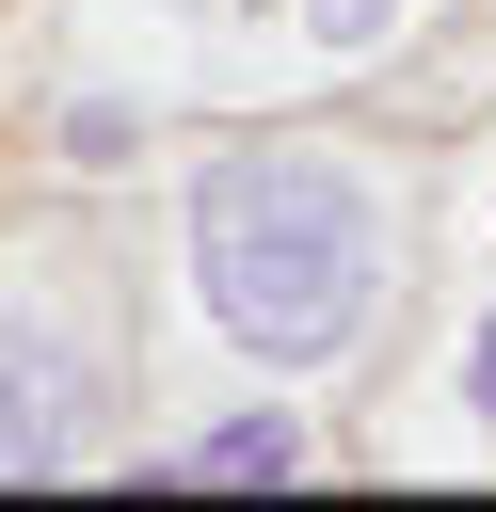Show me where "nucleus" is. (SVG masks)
Masks as SVG:
<instances>
[{"label":"nucleus","mask_w":496,"mask_h":512,"mask_svg":"<svg viewBox=\"0 0 496 512\" xmlns=\"http://www.w3.org/2000/svg\"><path fill=\"white\" fill-rule=\"evenodd\" d=\"M400 224H416V208H400V176H384L368 144H336V128H272V144L192 160L176 256H192L208 336L304 384V368H336V352L384 320V288H400Z\"/></svg>","instance_id":"f257e3e1"},{"label":"nucleus","mask_w":496,"mask_h":512,"mask_svg":"<svg viewBox=\"0 0 496 512\" xmlns=\"http://www.w3.org/2000/svg\"><path fill=\"white\" fill-rule=\"evenodd\" d=\"M96 416H112V336L48 272H16L0 288V480H80Z\"/></svg>","instance_id":"f03ea898"},{"label":"nucleus","mask_w":496,"mask_h":512,"mask_svg":"<svg viewBox=\"0 0 496 512\" xmlns=\"http://www.w3.org/2000/svg\"><path fill=\"white\" fill-rule=\"evenodd\" d=\"M304 32H320V48H384V32H400V0H304Z\"/></svg>","instance_id":"20e7f679"},{"label":"nucleus","mask_w":496,"mask_h":512,"mask_svg":"<svg viewBox=\"0 0 496 512\" xmlns=\"http://www.w3.org/2000/svg\"><path fill=\"white\" fill-rule=\"evenodd\" d=\"M464 400H480V416H496V320H480V352H464Z\"/></svg>","instance_id":"39448f33"},{"label":"nucleus","mask_w":496,"mask_h":512,"mask_svg":"<svg viewBox=\"0 0 496 512\" xmlns=\"http://www.w3.org/2000/svg\"><path fill=\"white\" fill-rule=\"evenodd\" d=\"M160 480H304V416H224V432L160 448Z\"/></svg>","instance_id":"7ed1b4c3"}]
</instances>
